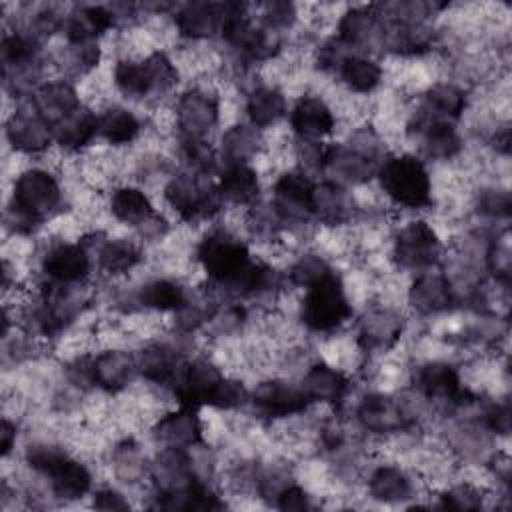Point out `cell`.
I'll return each mask as SVG.
<instances>
[{
	"label": "cell",
	"mask_w": 512,
	"mask_h": 512,
	"mask_svg": "<svg viewBox=\"0 0 512 512\" xmlns=\"http://www.w3.org/2000/svg\"><path fill=\"white\" fill-rule=\"evenodd\" d=\"M62 202L58 180L40 168L26 170L18 176L12 190L8 224L20 234L36 230L48 216L56 212Z\"/></svg>",
	"instance_id": "1"
},
{
	"label": "cell",
	"mask_w": 512,
	"mask_h": 512,
	"mask_svg": "<svg viewBox=\"0 0 512 512\" xmlns=\"http://www.w3.org/2000/svg\"><path fill=\"white\" fill-rule=\"evenodd\" d=\"M176 396L182 406L196 410L200 406L230 410L248 400V392L240 382L224 378L220 370L204 358H198L182 368L176 380Z\"/></svg>",
	"instance_id": "2"
},
{
	"label": "cell",
	"mask_w": 512,
	"mask_h": 512,
	"mask_svg": "<svg viewBox=\"0 0 512 512\" xmlns=\"http://www.w3.org/2000/svg\"><path fill=\"white\" fill-rule=\"evenodd\" d=\"M376 176L396 204L406 208H424L430 204V176L416 156L388 158L380 164Z\"/></svg>",
	"instance_id": "3"
},
{
	"label": "cell",
	"mask_w": 512,
	"mask_h": 512,
	"mask_svg": "<svg viewBox=\"0 0 512 512\" xmlns=\"http://www.w3.org/2000/svg\"><path fill=\"white\" fill-rule=\"evenodd\" d=\"M196 254L206 274L224 288H230L252 264L248 248L222 230L208 234Z\"/></svg>",
	"instance_id": "4"
},
{
	"label": "cell",
	"mask_w": 512,
	"mask_h": 512,
	"mask_svg": "<svg viewBox=\"0 0 512 512\" xmlns=\"http://www.w3.org/2000/svg\"><path fill=\"white\" fill-rule=\"evenodd\" d=\"M306 290L308 292L302 302V322L310 330L330 332L350 318L352 310L336 272Z\"/></svg>",
	"instance_id": "5"
},
{
	"label": "cell",
	"mask_w": 512,
	"mask_h": 512,
	"mask_svg": "<svg viewBox=\"0 0 512 512\" xmlns=\"http://www.w3.org/2000/svg\"><path fill=\"white\" fill-rule=\"evenodd\" d=\"M166 202L184 218V220H200L210 218L222 206V196L218 186L210 182H202L200 176L194 174H178L164 188Z\"/></svg>",
	"instance_id": "6"
},
{
	"label": "cell",
	"mask_w": 512,
	"mask_h": 512,
	"mask_svg": "<svg viewBox=\"0 0 512 512\" xmlns=\"http://www.w3.org/2000/svg\"><path fill=\"white\" fill-rule=\"evenodd\" d=\"M442 244L426 222H410L400 230L394 244V256L402 268L426 270L440 258Z\"/></svg>",
	"instance_id": "7"
},
{
	"label": "cell",
	"mask_w": 512,
	"mask_h": 512,
	"mask_svg": "<svg viewBox=\"0 0 512 512\" xmlns=\"http://www.w3.org/2000/svg\"><path fill=\"white\" fill-rule=\"evenodd\" d=\"M272 206L284 224L314 216V184L304 172H286L274 184Z\"/></svg>",
	"instance_id": "8"
},
{
	"label": "cell",
	"mask_w": 512,
	"mask_h": 512,
	"mask_svg": "<svg viewBox=\"0 0 512 512\" xmlns=\"http://www.w3.org/2000/svg\"><path fill=\"white\" fill-rule=\"evenodd\" d=\"M176 122L182 140H204L218 122V102L204 90H188L176 104Z\"/></svg>",
	"instance_id": "9"
},
{
	"label": "cell",
	"mask_w": 512,
	"mask_h": 512,
	"mask_svg": "<svg viewBox=\"0 0 512 512\" xmlns=\"http://www.w3.org/2000/svg\"><path fill=\"white\" fill-rule=\"evenodd\" d=\"M414 384L426 398L444 400L454 406H466L474 402V396H470V392L460 386L456 368L448 362H428L420 366Z\"/></svg>",
	"instance_id": "10"
},
{
	"label": "cell",
	"mask_w": 512,
	"mask_h": 512,
	"mask_svg": "<svg viewBox=\"0 0 512 512\" xmlns=\"http://www.w3.org/2000/svg\"><path fill=\"white\" fill-rule=\"evenodd\" d=\"M378 168H380V162L372 160L370 156L362 154L350 144L326 146L322 172H328L330 176H334V180L330 182H336L340 186L362 184L374 178L378 174Z\"/></svg>",
	"instance_id": "11"
},
{
	"label": "cell",
	"mask_w": 512,
	"mask_h": 512,
	"mask_svg": "<svg viewBox=\"0 0 512 512\" xmlns=\"http://www.w3.org/2000/svg\"><path fill=\"white\" fill-rule=\"evenodd\" d=\"M404 330V320L390 308H370L358 322V344L366 352L390 350Z\"/></svg>",
	"instance_id": "12"
},
{
	"label": "cell",
	"mask_w": 512,
	"mask_h": 512,
	"mask_svg": "<svg viewBox=\"0 0 512 512\" xmlns=\"http://www.w3.org/2000/svg\"><path fill=\"white\" fill-rule=\"evenodd\" d=\"M6 138L10 146L24 154H40L54 140L52 126L32 110H16L6 122Z\"/></svg>",
	"instance_id": "13"
},
{
	"label": "cell",
	"mask_w": 512,
	"mask_h": 512,
	"mask_svg": "<svg viewBox=\"0 0 512 512\" xmlns=\"http://www.w3.org/2000/svg\"><path fill=\"white\" fill-rule=\"evenodd\" d=\"M254 408L268 418H286L300 414L308 408L310 400L300 386H292L280 380H270L260 384L252 394Z\"/></svg>",
	"instance_id": "14"
},
{
	"label": "cell",
	"mask_w": 512,
	"mask_h": 512,
	"mask_svg": "<svg viewBox=\"0 0 512 512\" xmlns=\"http://www.w3.org/2000/svg\"><path fill=\"white\" fill-rule=\"evenodd\" d=\"M136 370V358L124 350H106L94 358H88L90 384L106 390L120 392L128 386Z\"/></svg>",
	"instance_id": "15"
},
{
	"label": "cell",
	"mask_w": 512,
	"mask_h": 512,
	"mask_svg": "<svg viewBox=\"0 0 512 512\" xmlns=\"http://www.w3.org/2000/svg\"><path fill=\"white\" fill-rule=\"evenodd\" d=\"M150 474L158 488V494H174L198 482L192 468V460L188 458L184 448L166 446L156 456Z\"/></svg>",
	"instance_id": "16"
},
{
	"label": "cell",
	"mask_w": 512,
	"mask_h": 512,
	"mask_svg": "<svg viewBox=\"0 0 512 512\" xmlns=\"http://www.w3.org/2000/svg\"><path fill=\"white\" fill-rule=\"evenodd\" d=\"M42 270L48 282L72 286L88 276L90 258L80 244H58L44 256Z\"/></svg>",
	"instance_id": "17"
},
{
	"label": "cell",
	"mask_w": 512,
	"mask_h": 512,
	"mask_svg": "<svg viewBox=\"0 0 512 512\" xmlns=\"http://www.w3.org/2000/svg\"><path fill=\"white\" fill-rule=\"evenodd\" d=\"M154 438L170 448H192L202 440V422L196 408L182 406L158 420L154 426Z\"/></svg>",
	"instance_id": "18"
},
{
	"label": "cell",
	"mask_w": 512,
	"mask_h": 512,
	"mask_svg": "<svg viewBox=\"0 0 512 512\" xmlns=\"http://www.w3.org/2000/svg\"><path fill=\"white\" fill-rule=\"evenodd\" d=\"M358 422L374 434H388L404 428L406 414L400 404L384 394H368L356 410Z\"/></svg>",
	"instance_id": "19"
},
{
	"label": "cell",
	"mask_w": 512,
	"mask_h": 512,
	"mask_svg": "<svg viewBox=\"0 0 512 512\" xmlns=\"http://www.w3.org/2000/svg\"><path fill=\"white\" fill-rule=\"evenodd\" d=\"M412 308L424 316H432L448 310L454 304V290L442 274H422L414 280L408 292Z\"/></svg>",
	"instance_id": "20"
},
{
	"label": "cell",
	"mask_w": 512,
	"mask_h": 512,
	"mask_svg": "<svg viewBox=\"0 0 512 512\" xmlns=\"http://www.w3.org/2000/svg\"><path fill=\"white\" fill-rule=\"evenodd\" d=\"M290 124L302 140H318L332 132L334 114L324 100L316 96H302L290 112Z\"/></svg>",
	"instance_id": "21"
},
{
	"label": "cell",
	"mask_w": 512,
	"mask_h": 512,
	"mask_svg": "<svg viewBox=\"0 0 512 512\" xmlns=\"http://www.w3.org/2000/svg\"><path fill=\"white\" fill-rule=\"evenodd\" d=\"M222 2H188L176 14V26L186 38H210L222 30Z\"/></svg>",
	"instance_id": "22"
},
{
	"label": "cell",
	"mask_w": 512,
	"mask_h": 512,
	"mask_svg": "<svg viewBox=\"0 0 512 512\" xmlns=\"http://www.w3.org/2000/svg\"><path fill=\"white\" fill-rule=\"evenodd\" d=\"M32 106L50 126H54L76 108H80V100L76 90L68 82L58 80L38 86L32 96Z\"/></svg>",
	"instance_id": "23"
},
{
	"label": "cell",
	"mask_w": 512,
	"mask_h": 512,
	"mask_svg": "<svg viewBox=\"0 0 512 512\" xmlns=\"http://www.w3.org/2000/svg\"><path fill=\"white\" fill-rule=\"evenodd\" d=\"M300 388L310 402L340 404L348 390V378L338 368L318 362L304 374Z\"/></svg>",
	"instance_id": "24"
},
{
	"label": "cell",
	"mask_w": 512,
	"mask_h": 512,
	"mask_svg": "<svg viewBox=\"0 0 512 512\" xmlns=\"http://www.w3.org/2000/svg\"><path fill=\"white\" fill-rule=\"evenodd\" d=\"M116 22L108 6H78L66 18V38L70 44L94 42Z\"/></svg>",
	"instance_id": "25"
},
{
	"label": "cell",
	"mask_w": 512,
	"mask_h": 512,
	"mask_svg": "<svg viewBox=\"0 0 512 512\" xmlns=\"http://www.w3.org/2000/svg\"><path fill=\"white\" fill-rule=\"evenodd\" d=\"M382 18L378 6H362L348 10L338 24V40L348 48L364 46L374 38L380 40Z\"/></svg>",
	"instance_id": "26"
},
{
	"label": "cell",
	"mask_w": 512,
	"mask_h": 512,
	"mask_svg": "<svg viewBox=\"0 0 512 512\" xmlns=\"http://www.w3.org/2000/svg\"><path fill=\"white\" fill-rule=\"evenodd\" d=\"M464 108H466V96L458 86H454V84H434L424 94L422 108L416 112L414 118L450 122V120L460 118Z\"/></svg>",
	"instance_id": "27"
},
{
	"label": "cell",
	"mask_w": 512,
	"mask_h": 512,
	"mask_svg": "<svg viewBox=\"0 0 512 512\" xmlns=\"http://www.w3.org/2000/svg\"><path fill=\"white\" fill-rule=\"evenodd\" d=\"M410 130L422 138V148L430 158L448 160L460 152V136L450 122L414 118Z\"/></svg>",
	"instance_id": "28"
},
{
	"label": "cell",
	"mask_w": 512,
	"mask_h": 512,
	"mask_svg": "<svg viewBox=\"0 0 512 512\" xmlns=\"http://www.w3.org/2000/svg\"><path fill=\"white\" fill-rule=\"evenodd\" d=\"M46 476L50 478V486L54 496L62 500H78L82 498L90 486H92V476L88 468L70 456L60 458L48 472Z\"/></svg>",
	"instance_id": "29"
},
{
	"label": "cell",
	"mask_w": 512,
	"mask_h": 512,
	"mask_svg": "<svg viewBox=\"0 0 512 512\" xmlns=\"http://www.w3.org/2000/svg\"><path fill=\"white\" fill-rule=\"evenodd\" d=\"M136 370L156 382V384H168L178 380L180 370H182V360L176 350H172L166 344H154L144 348L136 356Z\"/></svg>",
	"instance_id": "30"
},
{
	"label": "cell",
	"mask_w": 512,
	"mask_h": 512,
	"mask_svg": "<svg viewBox=\"0 0 512 512\" xmlns=\"http://www.w3.org/2000/svg\"><path fill=\"white\" fill-rule=\"evenodd\" d=\"M98 132V116H94L88 108H76L64 120L52 126L54 140L66 150H80L84 148Z\"/></svg>",
	"instance_id": "31"
},
{
	"label": "cell",
	"mask_w": 512,
	"mask_h": 512,
	"mask_svg": "<svg viewBox=\"0 0 512 512\" xmlns=\"http://www.w3.org/2000/svg\"><path fill=\"white\" fill-rule=\"evenodd\" d=\"M218 192L226 202L248 206L256 202L260 182L256 172L248 164H228L220 176Z\"/></svg>",
	"instance_id": "32"
},
{
	"label": "cell",
	"mask_w": 512,
	"mask_h": 512,
	"mask_svg": "<svg viewBox=\"0 0 512 512\" xmlns=\"http://www.w3.org/2000/svg\"><path fill=\"white\" fill-rule=\"evenodd\" d=\"M314 216L324 224H342L352 216V198L344 186L324 182L314 186Z\"/></svg>",
	"instance_id": "33"
},
{
	"label": "cell",
	"mask_w": 512,
	"mask_h": 512,
	"mask_svg": "<svg viewBox=\"0 0 512 512\" xmlns=\"http://www.w3.org/2000/svg\"><path fill=\"white\" fill-rule=\"evenodd\" d=\"M246 112H248L252 126H256V128L272 126L284 116L286 98L274 86H258L248 96Z\"/></svg>",
	"instance_id": "34"
},
{
	"label": "cell",
	"mask_w": 512,
	"mask_h": 512,
	"mask_svg": "<svg viewBox=\"0 0 512 512\" xmlns=\"http://www.w3.org/2000/svg\"><path fill=\"white\" fill-rule=\"evenodd\" d=\"M110 208L120 222L132 224V226H144L148 220L154 218V210L148 196L142 190L130 188V186L118 188L112 194Z\"/></svg>",
	"instance_id": "35"
},
{
	"label": "cell",
	"mask_w": 512,
	"mask_h": 512,
	"mask_svg": "<svg viewBox=\"0 0 512 512\" xmlns=\"http://www.w3.org/2000/svg\"><path fill=\"white\" fill-rule=\"evenodd\" d=\"M368 490L378 502H402L412 496V482L400 468L380 466L372 472Z\"/></svg>",
	"instance_id": "36"
},
{
	"label": "cell",
	"mask_w": 512,
	"mask_h": 512,
	"mask_svg": "<svg viewBox=\"0 0 512 512\" xmlns=\"http://www.w3.org/2000/svg\"><path fill=\"white\" fill-rule=\"evenodd\" d=\"M262 138L256 126L236 124L222 136V154L228 164H246L260 150Z\"/></svg>",
	"instance_id": "37"
},
{
	"label": "cell",
	"mask_w": 512,
	"mask_h": 512,
	"mask_svg": "<svg viewBox=\"0 0 512 512\" xmlns=\"http://www.w3.org/2000/svg\"><path fill=\"white\" fill-rule=\"evenodd\" d=\"M138 132L140 122L126 108L114 106L98 118V134H102V138H106L110 144H128L138 136Z\"/></svg>",
	"instance_id": "38"
},
{
	"label": "cell",
	"mask_w": 512,
	"mask_h": 512,
	"mask_svg": "<svg viewBox=\"0 0 512 512\" xmlns=\"http://www.w3.org/2000/svg\"><path fill=\"white\" fill-rule=\"evenodd\" d=\"M140 304L156 310H176L180 312L188 302L184 288L168 278H158L144 284L138 292Z\"/></svg>",
	"instance_id": "39"
},
{
	"label": "cell",
	"mask_w": 512,
	"mask_h": 512,
	"mask_svg": "<svg viewBox=\"0 0 512 512\" xmlns=\"http://www.w3.org/2000/svg\"><path fill=\"white\" fill-rule=\"evenodd\" d=\"M338 72L342 76V80L348 84V88H352L354 92H372L382 78V70L374 60L362 58V56H354L350 54L348 58L342 60V64L338 66Z\"/></svg>",
	"instance_id": "40"
},
{
	"label": "cell",
	"mask_w": 512,
	"mask_h": 512,
	"mask_svg": "<svg viewBox=\"0 0 512 512\" xmlns=\"http://www.w3.org/2000/svg\"><path fill=\"white\" fill-rule=\"evenodd\" d=\"M142 260L140 248L130 240H108L98 252L100 268L108 274H124Z\"/></svg>",
	"instance_id": "41"
},
{
	"label": "cell",
	"mask_w": 512,
	"mask_h": 512,
	"mask_svg": "<svg viewBox=\"0 0 512 512\" xmlns=\"http://www.w3.org/2000/svg\"><path fill=\"white\" fill-rule=\"evenodd\" d=\"M114 82L118 90L130 98H142L152 94V86L142 62H118V66L114 68Z\"/></svg>",
	"instance_id": "42"
},
{
	"label": "cell",
	"mask_w": 512,
	"mask_h": 512,
	"mask_svg": "<svg viewBox=\"0 0 512 512\" xmlns=\"http://www.w3.org/2000/svg\"><path fill=\"white\" fill-rule=\"evenodd\" d=\"M334 270L328 266V262L324 258H320L318 254H306L302 256L290 270V280L298 286L310 288L314 284H318L320 280H324L326 276H330Z\"/></svg>",
	"instance_id": "43"
},
{
	"label": "cell",
	"mask_w": 512,
	"mask_h": 512,
	"mask_svg": "<svg viewBox=\"0 0 512 512\" xmlns=\"http://www.w3.org/2000/svg\"><path fill=\"white\" fill-rule=\"evenodd\" d=\"M152 92H164L168 88H172L178 80V70L172 64V60L162 54V52H154L152 56H148L144 62Z\"/></svg>",
	"instance_id": "44"
},
{
	"label": "cell",
	"mask_w": 512,
	"mask_h": 512,
	"mask_svg": "<svg viewBox=\"0 0 512 512\" xmlns=\"http://www.w3.org/2000/svg\"><path fill=\"white\" fill-rule=\"evenodd\" d=\"M114 462H116L118 476L124 478L126 482H134L142 474V470H144L142 454H140L138 446L132 440H126V442H122L116 448Z\"/></svg>",
	"instance_id": "45"
},
{
	"label": "cell",
	"mask_w": 512,
	"mask_h": 512,
	"mask_svg": "<svg viewBox=\"0 0 512 512\" xmlns=\"http://www.w3.org/2000/svg\"><path fill=\"white\" fill-rule=\"evenodd\" d=\"M486 262H488V270L494 274L496 280H500L502 284L510 282V274H512V256H510V244H508V236L496 238L486 254Z\"/></svg>",
	"instance_id": "46"
},
{
	"label": "cell",
	"mask_w": 512,
	"mask_h": 512,
	"mask_svg": "<svg viewBox=\"0 0 512 512\" xmlns=\"http://www.w3.org/2000/svg\"><path fill=\"white\" fill-rule=\"evenodd\" d=\"M482 506V494L470 486L460 484L450 488L440 496L438 508H450V510H478Z\"/></svg>",
	"instance_id": "47"
},
{
	"label": "cell",
	"mask_w": 512,
	"mask_h": 512,
	"mask_svg": "<svg viewBox=\"0 0 512 512\" xmlns=\"http://www.w3.org/2000/svg\"><path fill=\"white\" fill-rule=\"evenodd\" d=\"M184 156L198 174H212L216 168V154L204 140H182Z\"/></svg>",
	"instance_id": "48"
},
{
	"label": "cell",
	"mask_w": 512,
	"mask_h": 512,
	"mask_svg": "<svg viewBox=\"0 0 512 512\" xmlns=\"http://www.w3.org/2000/svg\"><path fill=\"white\" fill-rule=\"evenodd\" d=\"M478 210L490 218H508L510 210H512L510 194L506 190H498V188L482 190L478 196Z\"/></svg>",
	"instance_id": "49"
},
{
	"label": "cell",
	"mask_w": 512,
	"mask_h": 512,
	"mask_svg": "<svg viewBox=\"0 0 512 512\" xmlns=\"http://www.w3.org/2000/svg\"><path fill=\"white\" fill-rule=\"evenodd\" d=\"M282 226H284V220L278 216V212L274 210L272 204L260 206L252 212V230L258 236L272 238L282 230Z\"/></svg>",
	"instance_id": "50"
},
{
	"label": "cell",
	"mask_w": 512,
	"mask_h": 512,
	"mask_svg": "<svg viewBox=\"0 0 512 512\" xmlns=\"http://www.w3.org/2000/svg\"><path fill=\"white\" fill-rule=\"evenodd\" d=\"M64 456H66V452H62L54 446H48V444H34V446H28V450H26L28 466L42 474H46Z\"/></svg>",
	"instance_id": "51"
},
{
	"label": "cell",
	"mask_w": 512,
	"mask_h": 512,
	"mask_svg": "<svg viewBox=\"0 0 512 512\" xmlns=\"http://www.w3.org/2000/svg\"><path fill=\"white\" fill-rule=\"evenodd\" d=\"M296 18V10L290 2H270L266 4V14H264V24L270 30H284L292 26Z\"/></svg>",
	"instance_id": "52"
},
{
	"label": "cell",
	"mask_w": 512,
	"mask_h": 512,
	"mask_svg": "<svg viewBox=\"0 0 512 512\" xmlns=\"http://www.w3.org/2000/svg\"><path fill=\"white\" fill-rule=\"evenodd\" d=\"M350 48L346 44H342L336 36L330 38L316 54V66L322 70H330V68H338L342 64L344 58L350 56L348 52Z\"/></svg>",
	"instance_id": "53"
},
{
	"label": "cell",
	"mask_w": 512,
	"mask_h": 512,
	"mask_svg": "<svg viewBox=\"0 0 512 512\" xmlns=\"http://www.w3.org/2000/svg\"><path fill=\"white\" fill-rule=\"evenodd\" d=\"M276 506L284 512H302L312 508L310 496L300 486H290V484L278 492Z\"/></svg>",
	"instance_id": "54"
},
{
	"label": "cell",
	"mask_w": 512,
	"mask_h": 512,
	"mask_svg": "<svg viewBox=\"0 0 512 512\" xmlns=\"http://www.w3.org/2000/svg\"><path fill=\"white\" fill-rule=\"evenodd\" d=\"M70 60L76 66L78 72H88L92 70L98 60H100V48L94 42H86V44H70Z\"/></svg>",
	"instance_id": "55"
},
{
	"label": "cell",
	"mask_w": 512,
	"mask_h": 512,
	"mask_svg": "<svg viewBox=\"0 0 512 512\" xmlns=\"http://www.w3.org/2000/svg\"><path fill=\"white\" fill-rule=\"evenodd\" d=\"M484 416V424L496 432V434H508L510 432V406L508 402L502 404H490L486 406V410L482 412Z\"/></svg>",
	"instance_id": "56"
},
{
	"label": "cell",
	"mask_w": 512,
	"mask_h": 512,
	"mask_svg": "<svg viewBox=\"0 0 512 512\" xmlns=\"http://www.w3.org/2000/svg\"><path fill=\"white\" fill-rule=\"evenodd\" d=\"M94 508H98V510H112L114 512V510H128L130 504H128V500L120 492H116L112 488H102V490H98L94 494Z\"/></svg>",
	"instance_id": "57"
},
{
	"label": "cell",
	"mask_w": 512,
	"mask_h": 512,
	"mask_svg": "<svg viewBox=\"0 0 512 512\" xmlns=\"http://www.w3.org/2000/svg\"><path fill=\"white\" fill-rule=\"evenodd\" d=\"M16 442V426L4 418L2 420V426H0V448H2V456H8L12 446Z\"/></svg>",
	"instance_id": "58"
}]
</instances>
